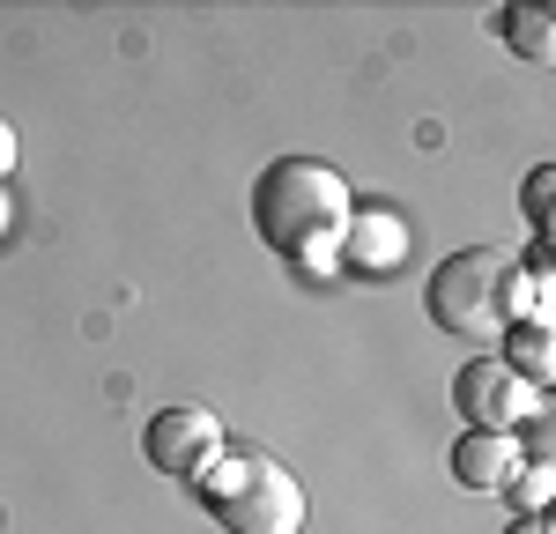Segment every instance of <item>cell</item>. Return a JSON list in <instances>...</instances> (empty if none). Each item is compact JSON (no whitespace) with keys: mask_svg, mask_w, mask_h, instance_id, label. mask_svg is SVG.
<instances>
[{"mask_svg":"<svg viewBox=\"0 0 556 534\" xmlns=\"http://www.w3.org/2000/svg\"><path fill=\"white\" fill-rule=\"evenodd\" d=\"M549 186H556V164H534V171H527V193H519V208H527V223H534V238L549 230Z\"/></svg>","mask_w":556,"mask_h":534,"instance_id":"cell-11","label":"cell"},{"mask_svg":"<svg viewBox=\"0 0 556 534\" xmlns=\"http://www.w3.org/2000/svg\"><path fill=\"white\" fill-rule=\"evenodd\" d=\"M519 475V445L505 431H468L453 445V483L475 490V497H497V490Z\"/></svg>","mask_w":556,"mask_h":534,"instance_id":"cell-7","label":"cell"},{"mask_svg":"<svg viewBox=\"0 0 556 534\" xmlns=\"http://www.w3.org/2000/svg\"><path fill=\"white\" fill-rule=\"evenodd\" d=\"M223 423H215V408H156L149 423H141V460L156 468V475H178V483H201L215 460H223Z\"/></svg>","mask_w":556,"mask_h":534,"instance_id":"cell-4","label":"cell"},{"mask_svg":"<svg viewBox=\"0 0 556 534\" xmlns=\"http://www.w3.org/2000/svg\"><path fill=\"white\" fill-rule=\"evenodd\" d=\"M408 253V223L386 216V208H356L342 230V260L334 267H356V275H393Z\"/></svg>","mask_w":556,"mask_h":534,"instance_id":"cell-6","label":"cell"},{"mask_svg":"<svg viewBox=\"0 0 556 534\" xmlns=\"http://www.w3.org/2000/svg\"><path fill=\"white\" fill-rule=\"evenodd\" d=\"M349 216H356V193H349V178L334 171V164H319V156H304V149L260 164L253 230L282 267H298V275H334Z\"/></svg>","mask_w":556,"mask_h":534,"instance_id":"cell-1","label":"cell"},{"mask_svg":"<svg viewBox=\"0 0 556 534\" xmlns=\"http://www.w3.org/2000/svg\"><path fill=\"white\" fill-rule=\"evenodd\" d=\"M497 364L513 371L519 386H549L556 379V342H549V319H513L505 334H497Z\"/></svg>","mask_w":556,"mask_h":534,"instance_id":"cell-8","label":"cell"},{"mask_svg":"<svg viewBox=\"0 0 556 534\" xmlns=\"http://www.w3.org/2000/svg\"><path fill=\"white\" fill-rule=\"evenodd\" d=\"M497 38L513 44L519 60H534V67H549L556 60V30L542 8H497Z\"/></svg>","mask_w":556,"mask_h":534,"instance_id":"cell-9","label":"cell"},{"mask_svg":"<svg viewBox=\"0 0 556 534\" xmlns=\"http://www.w3.org/2000/svg\"><path fill=\"white\" fill-rule=\"evenodd\" d=\"M15 156H23V141H15V127H8V119H0V178L15 171Z\"/></svg>","mask_w":556,"mask_h":534,"instance_id":"cell-12","label":"cell"},{"mask_svg":"<svg viewBox=\"0 0 556 534\" xmlns=\"http://www.w3.org/2000/svg\"><path fill=\"white\" fill-rule=\"evenodd\" d=\"M0 230H8V186H0Z\"/></svg>","mask_w":556,"mask_h":534,"instance_id":"cell-14","label":"cell"},{"mask_svg":"<svg viewBox=\"0 0 556 534\" xmlns=\"http://www.w3.org/2000/svg\"><path fill=\"white\" fill-rule=\"evenodd\" d=\"M549 490H556L549 460H519V475L505 483V497L519 505V520H542V505H549Z\"/></svg>","mask_w":556,"mask_h":534,"instance_id":"cell-10","label":"cell"},{"mask_svg":"<svg viewBox=\"0 0 556 534\" xmlns=\"http://www.w3.org/2000/svg\"><path fill=\"white\" fill-rule=\"evenodd\" d=\"M453 408L468 416V431H505V438H513L519 423L542 408V394L519 386L497 356H475V364H460V379H453Z\"/></svg>","mask_w":556,"mask_h":534,"instance_id":"cell-5","label":"cell"},{"mask_svg":"<svg viewBox=\"0 0 556 534\" xmlns=\"http://www.w3.org/2000/svg\"><path fill=\"white\" fill-rule=\"evenodd\" d=\"M424 312L438 334L497 342L513 319H542V282H527L519 260L497 253V245H460V253H445V260L430 267Z\"/></svg>","mask_w":556,"mask_h":534,"instance_id":"cell-2","label":"cell"},{"mask_svg":"<svg viewBox=\"0 0 556 534\" xmlns=\"http://www.w3.org/2000/svg\"><path fill=\"white\" fill-rule=\"evenodd\" d=\"M505 534H549V520H513Z\"/></svg>","mask_w":556,"mask_h":534,"instance_id":"cell-13","label":"cell"},{"mask_svg":"<svg viewBox=\"0 0 556 534\" xmlns=\"http://www.w3.org/2000/svg\"><path fill=\"white\" fill-rule=\"evenodd\" d=\"M193 490L223 534H304V483L260 445H223Z\"/></svg>","mask_w":556,"mask_h":534,"instance_id":"cell-3","label":"cell"}]
</instances>
